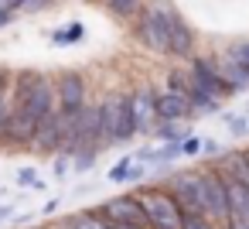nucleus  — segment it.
Masks as SVG:
<instances>
[{"label": "nucleus", "instance_id": "18", "mask_svg": "<svg viewBox=\"0 0 249 229\" xmlns=\"http://www.w3.org/2000/svg\"><path fill=\"white\" fill-rule=\"evenodd\" d=\"M130 171H133V154H123V157L106 171V181H109V185H130Z\"/></svg>", "mask_w": 249, "mask_h": 229}, {"label": "nucleus", "instance_id": "20", "mask_svg": "<svg viewBox=\"0 0 249 229\" xmlns=\"http://www.w3.org/2000/svg\"><path fill=\"white\" fill-rule=\"evenodd\" d=\"M79 38H82V24H65V28H58V31L52 35L55 45H75Z\"/></svg>", "mask_w": 249, "mask_h": 229}, {"label": "nucleus", "instance_id": "23", "mask_svg": "<svg viewBox=\"0 0 249 229\" xmlns=\"http://www.w3.org/2000/svg\"><path fill=\"white\" fill-rule=\"evenodd\" d=\"M201 147H205V137H184L181 140V157H201Z\"/></svg>", "mask_w": 249, "mask_h": 229}, {"label": "nucleus", "instance_id": "16", "mask_svg": "<svg viewBox=\"0 0 249 229\" xmlns=\"http://www.w3.org/2000/svg\"><path fill=\"white\" fill-rule=\"evenodd\" d=\"M11 93H14V76L7 69H0V151H4V134L11 120Z\"/></svg>", "mask_w": 249, "mask_h": 229}, {"label": "nucleus", "instance_id": "22", "mask_svg": "<svg viewBox=\"0 0 249 229\" xmlns=\"http://www.w3.org/2000/svg\"><path fill=\"white\" fill-rule=\"evenodd\" d=\"M181 229H218L208 215H201V212H184V222H181Z\"/></svg>", "mask_w": 249, "mask_h": 229}, {"label": "nucleus", "instance_id": "5", "mask_svg": "<svg viewBox=\"0 0 249 229\" xmlns=\"http://www.w3.org/2000/svg\"><path fill=\"white\" fill-rule=\"evenodd\" d=\"M133 38L140 48L154 55H171V38H167V7H143V14L133 21Z\"/></svg>", "mask_w": 249, "mask_h": 229}, {"label": "nucleus", "instance_id": "28", "mask_svg": "<svg viewBox=\"0 0 249 229\" xmlns=\"http://www.w3.org/2000/svg\"><path fill=\"white\" fill-rule=\"evenodd\" d=\"M7 219H14V205H0V226H4Z\"/></svg>", "mask_w": 249, "mask_h": 229}, {"label": "nucleus", "instance_id": "27", "mask_svg": "<svg viewBox=\"0 0 249 229\" xmlns=\"http://www.w3.org/2000/svg\"><path fill=\"white\" fill-rule=\"evenodd\" d=\"M14 21V11H7V7H0V28H7Z\"/></svg>", "mask_w": 249, "mask_h": 229}, {"label": "nucleus", "instance_id": "21", "mask_svg": "<svg viewBox=\"0 0 249 229\" xmlns=\"http://www.w3.org/2000/svg\"><path fill=\"white\" fill-rule=\"evenodd\" d=\"M69 174H72V154H55L52 157V178L65 181Z\"/></svg>", "mask_w": 249, "mask_h": 229}, {"label": "nucleus", "instance_id": "7", "mask_svg": "<svg viewBox=\"0 0 249 229\" xmlns=\"http://www.w3.org/2000/svg\"><path fill=\"white\" fill-rule=\"evenodd\" d=\"M55 103H58V110H62L69 120L79 116V113L89 106V82H86V76L75 72V69L58 72V76H55Z\"/></svg>", "mask_w": 249, "mask_h": 229}, {"label": "nucleus", "instance_id": "29", "mask_svg": "<svg viewBox=\"0 0 249 229\" xmlns=\"http://www.w3.org/2000/svg\"><path fill=\"white\" fill-rule=\"evenodd\" d=\"M109 229H140V226H123V222H106Z\"/></svg>", "mask_w": 249, "mask_h": 229}, {"label": "nucleus", "instance_id": "4", "mask_svg": "<svg viewBox=\"0 0 249 229\" xmlns=\"http://www.w3.org/2000/svg\"><path fill=\"white\" fill-rule=\"evenodd\" d=\"M198 178H201V212L222 229L229 219V191H225V178L215 168V161H201L198 164Z\"/></svg>", "mask_w": 249, "mask_h": 229}, {"label": "nucleus", "instance_id": "17", "mask_svg": "<svg viewBox=\"0 0 249 229\" xmlns=\"http://www.w3.org/2000/svg\"><path fill=\"white\" fill-rule=\"evenodd\" d=\"M99 4L120 21H137L143 14V0H99Z\"/></svg>", "mask_w": 249, "mask_h": 229}, {"label": "nucleus", "instance_id": "9", "mask_svg": "<svg viewBox=\"0 0 249 229\" xmlns=\"http://www.w3.org/2000/svg\"><path fill=\"white\" fill-rule=\"evenodd\" d=\"M96 209H99V215H103L106 222H123V226H140V229H150L147 212H143V205H140V198H137L133 191L109 195V198H103Z\"/></svg>", "mask_w": 249, "mask_h": 229}, {"label": "nucleus", "instance_id": "15", "mask_svg": "<svg viewBox=\"0 0 249 229\" xmlns=\"http://www.w3.org/2000/svg\"><path fill=\"white\" fill-rule=\"evenodd\" d=\"M58 229H109V226H106V219L99 215V209H96V205H89V209L69 212V215L58 222Z\"/></svg>", "mask_w": 249, "mask_h": 229}, {"label": "nucleus", "instance_id": "1", "mask_svg": "<svg viewBox=\"0 0 249 229\" xmlns=\"http://www.w3.org/2000/svg\"><path fill=\"white\" fill-rule=\"evenodd\" d=\"M31 86H35V69H24V72L14 76L11 120H7V134H4V151H31V144H35V134L41 127V116L35 113Z\"/></svg>", "mask_w": 249, "mask_h": 229}, {"label": "nucleus", "instance_id": "3", "mask_svg": "<svg viewBox=\"0 0 249 229\" xmlns=\"http://www.w3.org/2000/svg\"><path fill=\"white\" fill-rule=\"evenodd\" d=\"M133 195L140 198L150 229H181V222H184V209L178 205V198H174L164 185H157V181H143V185L133 188Z\"/></svg>", "mask_w": 249, "mask_h": 229}, {"label": "nucleus", "instance_id": "6", "mask_svg": "<svg viewBox=\"0 0 249 229\" xmlns=\"http://www.w3.org/2000/svg\"><path fill=\"white\" fill-rule=\"evenodd\" d=\"M188 72H191V79H195L208 96H215L218 103H225V99L235 96V89H232V82H229V76H225L222 58H215V55H195V58L188 62Z\"/></svg>", "mask_w": 249, "mask_h": 229}, {"label": "nucleus", "instance_id": "10", "mask_svg": "<svg viewBox=\"0 0 249 229\" xmlns=\"http://www.w3.org/2000/svg\"><path fill=\"white\" fill-rule=\"evenodd\" d=\"M130 113H133V127H137V137H154L157 130V86L150 82H140L130 89Z\"/></svg>", "mask_w": 249, "mask_h": 229}, {"label": "nucleus", "instance_id": "12", "mask_svg": "<svg viewBox=\"0 0 249 229\" xmlns=\"http://www.w3.org/2000/svg\"><path fill=\"white\" fill-rule=\"evenodd\" d=\"M167 38H171V58H178V62H191L198 52H195V31H191V24L174 11V7H167Z\"/></svg>", "mask_w": 249, "mask_h": 229}, {"label": "nucleus", "instance_id": "25", "mask_svg": "<svg viewBox=\"0 0 249 229\" xmlns=\"http://www.w3.org/2000/svg\"><path fill=\"white\" fill-rule=\"evenodd\" d=\"M62 205H65V198H62V195H52V198L41 205V212H38V215H41V219H52V215H58V212H62Z\"/></svg>", "mask_w": 249, "mask_h": 229}, {"label": "nucleus", "instance_id": "30", "mask_svg": "<svg viewBox=\"0 0 249 229\" xmlns=\"http://www.w3.org/2000/svg\"><path fill=\"white\" fill-rule=\"evenodd\" d=\"M0 198H4V188H0Z\"/></svg>", "mask_w": 249, "mask_h": 229}, {"label": "nucleus", "instance_id": "11", "mask_svg": "<svg viewBox=\"0 0 249 229\" xmlns=\"http://www.w3.org/2000/svg\"><path fill=\"white\" fill-rule=\"evenodd\" d=\"M164 188L178 198V205L184 212H201V178L198 168H184V171H171V178L164 181ZM205 215V212H201Z\"/></svg>", "mask_w": 249, "mask_h": 229}, {"label": "nucleus", "instance_id": "31", "mask_svg": "<svg viewBox=\"0 0 249 229\" xmlns=\"http://www.w3.org/2000/svg\"><path fill=\"white\" fill-rule=\"evenodd\" d=\"M246 116H249V110H246Z\"/></svg>", "mask_w": 249, "mask_h": 229}, {"label": "nucleus", "instance_id": "26", "mask_svg": "<svg viewBox=\"0 0 249 229\" xmlns=\"http://www.w3.org/2000/svg\"><path fill=\"white\" fill-rule=\"evenodd\" d=\"M0 7H7V11H14V14H18V11H24V7H28V0H0Z\"/></svg>", "mask_w": 249, "mask_h": 229}, {"label": "nucleus", "instance_id": "14", "mask_svg": "<svg viewBox=\"0 0 249 229\" xmlns=\"http://www.w3.org/2000/svg\"><path fill=\"white\" fill-rule=\"evenodd\" d=\"M222 65H225V76L235 93L249 89V41H235L229 48V55L222 58Z\"/></svg>", "mask_w": 249, "mask_h": 229}, {"label": "nucleus", "instance_id": "8", "mask_svg": "<svg viewBox=\"0 0 249 229\" xmlns=\"http://www.w3.org/2000/svg\"><path fill=\"white\" fill-rule=\"evenodd\" d=\"M65 147H69V116L55 106L45 116V123L38 127L31 151H38L41 157H55V154H65Z\"/></svg>", "mask_w": 249, "mask_h": 229}, {"label": "nucleus", "instance_id": "2", "mask_svg": "<svg viewBox=\"0 0 249 229\" xmlns=\"http://www.w3.org/2000/svg\"><path fill=\"white\" fill-rule=\"evenodd\" d=\"M99 123H103L106 147H123L137 137L133 113H130V89H116V93H106L99 99Z\"/></svg>", "mask_w": 249, "mask_h": 229}, {"label": "nucleus", "instance_id": "19", "mask_svg": "<svg viewBox=\"0 0 249 229\" xmlns=\"http://www.w3.org/2000/svg\"><path fill=\"white\" fill-rule=\"evenodd\" d=\"M18 185H21V188H35V191H45V188H48V181L38 178L35 168H21V171H18Z\"/></svg>", "mask_w": 249, "mask_h": 229}, {"label": "nucleus", "instance_id": "13", "mask_svg": "<svg viewBox=\"0 0 249 229\" xmlns=\"http://www.w3.org/2000/svg\"><path fill=\"white\" fill-rule=\"evenodd\" d=\"M157 120L160 123H184V120H195V110L184 96H178L174 89L167 86H157ZM157 123V127H160Z\"/></svg>", "mask_w": 249, "mask_h": 229}, {"label": "nucleus", "instance_id": "24", "mask_svg": "<svg viewBox=\"0 0 249 229\" xmlns=\"http://www.w3.org/2000/svg\"><path fill=\"white\" fill-rule=\"evenodd\" d=\"M225 123H229L232 137H249V116H229L225 113Z\"/></svg>", "mask_w": 249, "mask_h": 229}]
</instances>
